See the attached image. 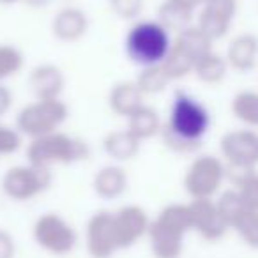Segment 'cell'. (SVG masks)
Listing matches in <instances>:
<instances>
[{
	"label": "cell",
	"mask_w": 258,
	"mask_h": 258,
	"mask_svg": "<svg viewBox=\"0 0 258 258\" xmlns=\"http://www.w3.org/2000/svg\"><path fill=\"white\" fill-rule=\"evenodd\" d=\"M212 117L209 108L186 90H177L172 97L168 115L163 120L161 140L177 154H193L202 147L211 131Z\"/></svg>",
	"instance_id": "cell-1"
},
{
	"label": "cell",
	"mask_w": 258,
	"mask_h": 258,
	"mask_svg": "<svg viewBox=\"0 0 258 258\" xmlns=\"http://www.w3.org/2000/svg\"><path fill=\"white\" fill-rule=\"evenodd\" d=\"M175 34L158 18L135 20L124 36V53L138 68L161 66L173 46Z\"/></svg>",
	"instance_id": "cell-2"
},
{
	"label": "cell",
	"mask_w": 258,
	"mask_h": 258,
	"mask_svg": "<svg viewBox=\"0 0 258 258\" xmlns=\"http://www.w3.org/2000/svg\"><path fill=\"white\" fill-rule=\"evenodd\" d=\"M193 232L187 204H168L152 218L147 240L154 258H180L187 233Z\"/></svg>",
	"instance_id": "cell-3"
},
{
	"label": "cell",
	"mask_w": 258,
	"mask_h": 258,
	"mask_svg": "<svg viewBox=\"0 0 258 258\" xmlns=\"http://www.w3.org/2000/svg\"><path fill=\"white\" fill-rule=\"evenodd\" d=\"M27 161L41 168L53 170V166H68L87 161L90 158V145L64 131L44 135L29 140L25 149Z\"/></svg>",
	"instance_id": "cell-4"
},
{
	"label": "cell",
	"mask_w": 258,
	"mask_h": 258,
	"mask_svg": "<svg viewBox=\"0 0 258 258\" xmlns=\"http://www.w3.org/2000/svg\"><path fill=\"white\" fill-rule=\"evenodd\" d=\"M69 118V108L62 97L53 99H34L27 103L16 115L15 125L29 140L60 131Z\"/></svg>",
	"instance_id": "cell-5"
},
{
	"label": "cell",
	"mask_w": 258,
	"mask_h": 258,
	"mask_svg": "<svg viewBox=\"0 0 258 258\" xmlns=\"http://www.w3.org/2000/svg\"><path fill=\"white\" fill-rule=\"evenodd\" d=\"M219 152L228 170V179L237 184L258 166V133L249 127L228 131L221 137Z\"/></svg>",
	"instance_id": "cell-6"
},
{
	"label": "cell",
	"mask_w": 258,
	"mask_h": 258,
	"mask_svg": "<svg viewBox=\"0 0 258 258\" xmlns=\"http://www.w3.org/2000/svg\"><path fill=\"white\" fill-rule=\"evenodd\" d=\"M32 239L44 253L58 258L71 254L80 242V235L73 223L58 212H44L34 221Z\"/></svg>",
	"instance_id": "cell-7"
},
{
	"label": "cell",
	"mask_w": 258,
	"mask_h": 258,
	"mask_svg": "<svg viewBox=\"0 0 258 258\" xmlns=\"http://www.w3.org/2000/svg\"><path fill=\"white\" fill-rule=\"evenodd\" d=\"M226 179H228V170L225 161L218 156L202 154L197 156L186 168L182 186L191 200L216 198L221 193Z\"/></svg>",
	"instance_id": "cell-8"
},
{
	"label": "cell",
	"mask_w": 258,
	"mask_h": 258,
	"mask_svg": "<svg viewBox=\"0 0 258 258\" xmlns=\"http://www.w3.org/2000/svg\"><path fill=\"white\" fill-rule=\"evenodd\" d=\"M53 182V173L48 168H41L27 161L25 165H16L8 168V172L2 175L0 187L2 193L11 202L25 204L32 202L43 193L50 189Z\"/></svg>",
	"instance_id": "cell-9"
},
{
	"label": "cell",
	"mask_w": 258,
	"mask_h": 258,
	"mask_svg": "<svg viewBox=\"0 0 258 258\" xmlns=\"http://www.w3.org/2000/svg\"><path fill=\"white\" fill-rule=\"evenodd\" d=\"M152 218L144 207L129 204L113 211V228L118 249H129L137 246L142 239H147Z\"/></svg>",
	"instance_id": "cell-10"
},
{
	"label": "cell",
	"mask_w": 258,
	"mask_h": 258,
	"mask_svg": "<svg viewBox=\"0 0 258 258\" xmlns=\"http://www.w3.org/2000/svg\"><path fill=\"white\" fill-rule=\"evenodd\" d=\"M85 247L90 258H111L118 253L113 228V212L97 211L85 225Z\"/></svg>",
	"instance_id": "cell-11"
},
{
	"label": "cell",
	"mask_w": 258,
	"mask_h": 258,
	"mask_svg": "<svg viewBox=\"0 0 258 258\" xmlns=\"http://www.w3.org/2000/svg\"><path fill=\"white\" fill-rule=\"evenodd\" d=\"M237 9V0H207L197 13L195 23L212 43H216L230 32Z\"/></svg>",
	"instance_id": "cell-12"
},
{
	"label": "cell",
	"mask_w": 258,
	"mask_h": 258,
	"mask_svg": "<svg viewBox=\"0 0 258 258\" xmlns=\"http://www.w3.org/2000/svg\"><path fill=\"white\" fill-rule=\"evenodd\" d=\"M187 205H189L193 232H197L202 239L209 240V242H218L228 233V230H232L219 212L214 198L189 200Z\"/></svg>",
	"instance_id": "cell-13"
},
{
	"label": "cell",
	"mask_w": 258,
	"mask_h": 258,
	"mask_svg": "<svg viewBox=\"0 0 258 258\" xmlns=\"http://www.w3.org/2000/svg\"><path fill=\"white\" fill-rule=\"evenodd\" d=\"M89 29V16L76 6H66L58 9L51 18V34L60 43H78L87 36Z\"/></svg>",
	"instance_id": "cell-14"
},
{
	"label": "cell",
	"mask_w": 258,
	"mask_h": 258,
	"mask_svg": "<svg viewBox=\"0 0 258 258\" xmlns=\"http://www.w3.org/2000/svg\"><path fill=\"white\" fill-rule=\"evenodd\" d=\"M127 187H129V175L124 166L118 165V163L104 165L94 173L92 189L96 193V197H99L101 200H106V202L118 200V198L125 195Z\"/></svg>",
	"instance_id": "cell-15"
},
{
	"label": "cell",
	"mask_w": 258,
	"mask_h": 258,
	"mask_svg": "<svg viewBox=\"0 0 258 258\" xmlns=\"http://www.w3.org/2000/svg\"><path fill=\"white\" fill-rule=\"evenodd\" d=\"M29 87L36 99L62 97L66 87V75L55 64H39L29 73Z\"/></svg>",
	"instance_id": "cell-16"
},
{
	"label": "cell",
	"mask_w": 258,
	"mask_h": 258,
	"mask_svg": "<svg viewBox=\"0 0 258 258\" xmlns=\"http://www.w3.org/2000/svg\"><path fill=\"white\" fill-rule=\"evenodd\" d=\"M142 144L144 142L138 140L127 127L117 129V131H110L106 137L103 138V151L111 163H124L133 161L142 151Z\"/></svg>",
	"instance_id": "cell-17"
},
{
	"label": "cell",
	"mask_w": 258,
	"mask_h": 258,
	"mask_svg": "<svg viewBox=\"0 0 258 258\" xmlns=\"http://www.w3.org/2000/svg\"><path fill=\"white\" fill-rule=\"evenodd\" d=\"M145 104V96L135 80L118 82L108 92V106L118 117H131L140 106Z\"/></svg>",
	"instance_id": "cell-18"
},
{
	"label": "cell",
	"mask_w": 258,
	"mask_h": 258,
	"mask_svg": "<svg viewBox=\"0 0 258 258\" xmlns=\"http://www.w3.org/2000/svg\"><path fill=\"white\" fill-rule=\"evenodd\" d=\"M225 57L230 69L237 73H247L254 69L258 62V37L253 34L235 36L230 41Z\"/></svg>",
	"instance_id": "cell-19"
},
{
	"label": "cell",
	"mask_w": 258,
	"mask_h": 258,
	"mask_svg": "<svg viewBox=\"0 0 258 258\" xmlns=\"http://www.w3.org/2000/svg\"><path fill=\"white\" fill-rule=\"evenodd\" d=\"M127 120V129L138 140L147 142L154 137H159L163 129V118L156 108L149 106L147 103L140 106L131 117L125 118Z\"/></svg>",
	"instance_id": "cell-20"
},
{
	"label": "cell",
	"mask_w": 258,
	"mask_h": 258,
	"mask_svg": "<svg viewBox=\"0 0 258 258\" xmlns=\"http://www.w3.org/2000/svg\"><path fill=\"white\" fill-rule=\"evenodd\" d=\"M230 71V66L226 62V57L218 51L211 50L204 53L197 60L193 69V75L205 85H219L226 78Z\"/></svg>",
	"instance_id": "cell-21"
},
{
	"label": "cell",
	"mask_w": 258,
	"mask_h": 258,
	"mask_svg": "<svg viewBox=\"0 0 258 258\" xmlns=\"http://www.w3.org/2000/svg\"><path fill=\"white\" fill-rule=\"evenodd\" d=\"M198 58L187 50L186 46L175 41L173 37V46L170 50L168 57L165 58L163 62V68L165 71L168 73L170 80L172 82H177V80H182L186 78L187 75H193V69H195V64H197Z\"/></svg>",
	"instance_id": "cell-22"
},
{
	"label": "cell",
	"mask_w": 258,
	"mask_h": 258,
	"mask_svg": "<svg viewBox=\"0 0 258 258\" xmlns=\"http://www.w3.org/2000/svg\"><path fill=\"white\" fill-rule=\"evenodd\" d=\"M232 113L246 127L258 129V92L256 90H242L232 99Z\"/></svg>",
	"instance_id": "cell-23"
},
{
	"label": "cell",
	"mask_w": 258,
	"mask_h": 258,
	"mask_svg": "<svg viewBox=\"0 0 258 258\" xmlns=\"http://www.w3.org/2000/svg\"><path fill=\"white\" fill-rule=\"evenodd\" d=\"M137 85L144 92V96H158V94L165 92L170 87L172 80H170L168 73L161 66H149V68H142L140 73L135 78Z\"/></svg>",
	"instance_id": "cell-24"
},
{
	"label": "cell",
	"mask_w": 258,
	"mask_h": 258,
	"mask_svg": "<svg viewBox=\"0 0 258 258\" xmlns=\"http://www.w3.org/2000/svg\"><path fill=\"white\" fill-rule=\"evenodd\" d=\"M158 20L173 34L187 29L195 23V15L177 6L173 0H165L158 8Z\"/></svg>",
	"instance_id": "cell-25"
},
{
	"label": "cell",
	"mask_w": 258,
	"mask_h": 258,
	"mask_svg": "<svg viewBox=\"0 0 258 258\" xmlns=\"http://www.w3.org/2000/svg\"><path fill=\"white\" fill-rule=\"evenodd\" d=\"M214 200H216V205H218L219 212H221V216L230 225V228H232V226L235 225L237 219H239L240 216L247 211L246 204H244L242 197H240V193H239L237 187L221 191Z\"/></svg>",
	"instance_id": "cell-26"
},
{
	"label": "cell",
	"mask_w": 258,
	"mask_h": 258,
	"mask_svg": "<svg viewBox=\"0 0 258 258\" xmlns=\"http://www.w3.org/2000/svg\"><path fill=\"white\" fill-rule=\"evenodd\" d=\"M25 66V55L15 44L0 43V83L16 76Z\"/></svg>",
	"instance_id": "cell-27"
},
{
	"label": "cell",
	"mask_w": 258,
	"mask_h": 258,
	"mask_svg": "<svg viewBox=\"0 0 258 258\" xmlns=\"http://www.w3.org/2000/svg\"><path fill=\"white\" fill-rule=\"evenodd\" d=\"M232 230H235V233L240 237V240H242L246 246L253 247V249H258V211L247 209V211L235 221Z\"/></svg>",
	"instance_id": "cell-28"
},
{
	"label": "cell",
	"mask_w": 258,
	"mask_h": 258,
	"mask_svg": "<svg viewBox=\"0 0 258 258\" xmlns=\"http://www.w3.org/2000/svg\"><path fill=\"white\" fill-rule=\"evenodd\" d=\"M23 142L25 137L16 125L4 124L0 120V158L16 154L23 147Z\"/></svg>",
	"instance_id": "cell-29"
},
{
	"label": "cell",
	"mask_w": 258,
	"mask_h": 258,
	"mask_svg": "<svg viewBox=\"0 0 258 258\" xmlns=\"http://www.w3.org/2000/svg\"><path fill=\"white\" fill-rule=\"evenodd\" d=\"M108 4L117 18L135 22L144 13L145 0H108Z\"/></svg>",
	"instance_id": "cell-30"
},
{
	"label": "cell",
	"mask_w": 258,
	"mask_h": 258,
	"mask_svg": "<svg viewBox=\"0 0 258 258\" xmlns=\"http://www.w3.org/2000/svg\"><path fill=\"white\" fill-rule=\"evenodd\" d=\"M233 186L239 189L246 207L258 211V172L256 170L247 173L246 177H242V179L237 184H233Z\"/></svg>",
	"instance_id": "cell-31"
},
{
	"label": "cell",
	"mask_w": 258,
	"mask_h": 258,
	"mask_svg": "<svg viewBox=\"0 0 258 258\" xmlns=\"http://www.w3.org/2000/svg\"><path fill=\"white\" fill-rule=\"evenodd\" d=\"M16 256V240L13 233L0 228V258H15Z\"/></svg>",
	"instance_id": "cell-32"
},
{
	"label": "cell",
	"mask_w": 258,
	"mask_h": 258,
	"mask_svg": "<svg viewBox=\"0 0 258 258\" xmlns=\"http://www.w3.org/2000/svg\"><path fill=\"white\" fill-rule=\"evenodd\" d=\"M13 104H15V94L6 83H0V120L11 111Z\"/></svg>",
	"instance_id": "cell-33"
},
{
	"label": "cell",
	"mask_w": 258,
	"mask_h": 258,
	"mask_svg": "<svg viewBox=\"0 0 258 258\" xmlns=\"http://www.w3.org/2000/svg\"><path fill=\"white\" fill-rule=\"evenodd\" d=\"M173 2H175L177 6H180V8H184L186 11L197 15V13L202 9V6H204L207 0H173Z\"/></svg>",
	"instance_id": "cell-34"
},
{
	"label": "cell",
	"mask_w": 258,
	"mask_h": 258,
	"mask_svg": "<svg viewBox=\"0 0 258 258\" xmlns=\"http://www.w3.org/2000/svg\"><path fill=\"white\" fill-rule=\"evenodd\" d=\"M16 2H20V0H0L2 6H13V4H16Z\"/></svg>",
	"instance_id": "cell-35"
}]
</instances>
